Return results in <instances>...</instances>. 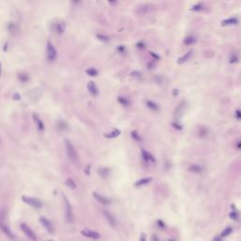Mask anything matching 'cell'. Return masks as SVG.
Returning <instances> with one entry per match:
<instances>
[{
	"mask_svg": "<svg viewBox=\"0 0 241 241\" xmlns=\"http://www.w3.org/2000/svg\"><path fill=\"white\" fill-rule=\"evenodd\" d=\"M65 145H66V151H67V155L69 156V158L72 161H76L77 160V153H76L74 145L72 144V142L69 139L65 140Z\"/></svg>",
	"mask_w": 241,
	"mask_h": 241,
	"instance_id": "1",
	"label": "cell"
},
{
	"mask_svg": "<svg viewBox=\"0 0 241 241\" xmlns=\"http://www.w3.org/2000/svg\"><path fill=\"white\" fill-rule=\"evenodd\" d=\"M20 227H21V230L22 231H23V233L30 239V240H32V241H37V237H36V235H35V233L32 231V229L27 225V224H26V223H22L21 225H20Z\"/></svg>",
	"mask_w": 241,
	"mask_h": 241,
	"instance_id": "2",
	"label": "cell"
},
{
	"mask_svg": "<svg viewBox=\"0 0 241 241\" xmlns=\"http://www.w3.org/2000/svg\"><path fill=\"white\" fill-rule=\"evenodd\" d=\"M22 200H23L24 203H27V204H29L31 206H33L35 208H40L42 205L41 202L39 199H37V198H32V197L23 196V197H22Z\"/></svg>",
	"mask_w": 241,
	"mask_h": 241,
	"instance_id": "3",
	"label": "cell"
},
{
	"mask_svg": "<svg viewBox=\"0 0 241 241\" xmlns=\"http://www.w3.org/2000/svg\"><path fill=\"white\" fill-rule=\"evenodd\" d=\"M63 199L65 202V218L68 222H71L73 221V212H72V206L65 196H63Z\"/></svg>",
	"mask_w": 241,
	"mask_h": 241,
	"instance_id": "4",
	"label": "cell"
},
{
	"mask_svg": "<svg viewBox=\"0 0 241 241\" xmlns=\"http://www.w3.org/2000/svg\"><path fill=\"white\" fill-rule=\"evenodd\" d=\"M81 235L84 236L85 237L91 238V239H99L101 237L99 233H97L95 231H92V230H90V229H84V230H82V231H81Z\"/></svg>",
	"mask_w": 241,
	"mask_h": 241,
	"instance_id": "5",
	"label": "cell"
},
{
	"mask_svg": "<svg viewBox=\"0 0 241 241\" xmlns=\"http://www.w3.org/2000/svg\"><path fill=\"white\" fill-rule=\"evenodd\" d=\"M46 49H47V58L50 61H53L55 60V59L57 58V50L55 49L54 45L50 41L47 42V46H46Z\"/></svg>",
	"mask_w": 241,
	"mask_h": 241,
	"instance_id": "6",
	"label": "cell"
},
{
	"mask_svg": "<svg viewBox=\"0 0 241 241\" xmlns=\"http://www.w3.org/2000/svg\"><path fill=\"white\" fill-rule=\"evenodd\" d=\"M103 214H104L105 218H106V221L109 223V225L112 226V227H115V225H116V218H115V217L111 213H109L107 211H104Z\"/></svg>",
	"mask_w": 241,
	"mask_h": 241,
	"instance_id": "7",
	"label": "cell"
},
{
	"mask_svg": "<svg viewBox=\"0 0 241 241\" xmlns=\"http://www.w3.org/2000/svg\"><path fill=\"white\" fill-rule=\"evenodd\" d=\"M92 195H93L94 198L96 199V201H97V202H99V203H102V204H108V203H110V200L107 199V198H106L105 196L100 195L99 193L94 192Z\"/></svg>",
	"mask_w": 241,
	"mask_h": 241,
	"instance_id": "8",
	"label": "cell"
},
{
	"mask_svg": "<svg viewBox=\"0 0 241 241\" xmlns=\"http://www.w3.org/2000/svg\"><path fill=\"white\" fill-rule=\"evenodd\" d=\"M40 221L42 224V226L47 230V232L53 233V226H52V224L50 223V221L47 220V218H40Z\"/></svg>",
	"mask_w": 241,
	"mask_h": 241,
	"instance_id": "9",
	"label": "cell"
},
{
	"mask_svg": "<svg viewBox=\"0 0 241 241\" xmlns=\"http://www.w3.org/2000/svg\"><path fill=\"white\" fill-rule=\"evenodd\" d=\"M0 228H1V230H2V232L9 238V239H14V236H13V234L12 233V231H10L9 230V228L6 225V224H3V223H0Z\"/></svg>",
	"mask_w": 241,
	"mask_h": 241,
	"instance_id": "10",
	"label": "cell"
},
{
	"mask_svg": "<svg viewBox=\"0 0 241 241\" xmlns=\"http://www.w3.org/2000/svg\"><path fill=\"white\" fill-rule=\"evenodd\" d=\"M88 90H89V92H90L92 94H93V95L97 94V92H98L97 87H96V85L94 84V82H92V81H90L89 83H88Z\"/></svg>",
	"mask_w": 241,
	"mask_h": 241,
	"instance_id": "11",
	"label": "cell"
},
{
	"mask_svg": "<svg viewBox=\"0 0 241 241\" xmlns=\"http://www.w3.org/2000/svg\"><path fill=\"white\" fill-rule=\"evenodd\" d=\"M65 30V23L63 22H59L56 24V32L58 34H62Z\"/></svg>",
	"mask_w": 241,
	"mask_h": 241,
	"instance_id": "12",
	"label": "cell"
},
{
	"mask_svg": "<svg viewBox=\"0 0 241 241\" xmlns=\"http://www.w3.org/2000/svg\"><path fill=\"white\" fill-rule=\"evenodd\" d=\"M232 232H233V228L228 227V228H226V229L223 230V232H222L221 235V238L227 237L229 235H231V234H232Z\"/></svg>",
	"mask_w": 241,
	"mask_h": 241,
	"instance_id": "13",
	"label": "cell"
},
{
	"mask_svg": "<svg viewBox=\"0 0 241 241\" xmlns=\"http://www.w3.org/2000/svg\"><path fill=\"white\" fill-rule=\"evenodd\" d=\"M120 132L119 130H117V129H114L111 133H109V134L106 135V138H112L118 137V136L120 135Z\"/></svg>",
	"mask_w": 241,
	"mask_h": 241,
	"instance_id": "14",
	"label": "cell"
},
{
	"mask_svg": "<svg viewBox=\"0 0 241 241\" xmlns=\"http://www.w3.org/2000/svg\"><path fill=\"white\" fill-rule=\"evenodd\" d=\"M66 185H68L70 189H74L76 188V185H75V183H74V181L73 179H68L66 181Z\"/></svg>",
	"mask_w": 241,
	"mask_h": 241,
	"instance_id": "15",
	"label": "cell"
},
{
	"mask_svg": "<svg viewBox=\"0 0 241 241\" xmlns=\"http://www.w3.org/2000/svg\"><path fill=\"white\" fill-rule=\"evenodd\" d=\"M34 119H35V122L37 123V124H38V127H39V129L40 130H42L43 129V124H42V123H41V120L38 118V116H34Z\"/></svg>",
	"mask_w": 241,
	"mask_h": 241,
	"instance_id": "16",
	"label": "cell"
},
{
	"mask_svg": "<svg viewBox=\"0 0 241 241\" xmlns=\"http://www.w3.org/2000/svg\"><path fill=\"white\" fill-rule=\"evenodd\" d=\"M99 172H100V175H102V176H107V175L109 174V170L103 168V169L99 170Z\"/></svg>",
	"mask_w": 241,
	"mask_h": 241,
	"instance_id": "17",
	"label": "cell"
},
{
	"mask_svg": "<svg viewBox=\"0 0 241 241\" xmlns=\"http://www.w3.org/2000/svg\"><path fill=\"white\" fill-rule=\"evenodd\" d=\"M87 74L89 75H91V76H95V75H97L98 72L94 68H91L89 70H87Z\"/></svg>",
	"mask_w": 241,
	"mask_h": 241,
	"instance_id": "18",
	"label": "cell"
},
{
	"mask_svg": "<svg viewBox=\"0 0 241 241\" xmlns=\"http://www.w3.org/2000/svg\"><path fill=\"white\" fill-rule=\"evenodd\" d=\"M149 180H150V179H142V180H140V181H138V182L137 183V185H140L146 184V183L149 182Z\"/></svg>",
	"mask_w": 241,
	"mask_h": 241,
	"instance_id": "19",
	"label": "cell"
},
{
	"mask_svg": "<svg viewBox=\"0 0 241 241\" xmlns=\"http://www.w3.org/2000/svg\"><path fill=\"white\" fill-rule=\"evenodd\" d=\"M139 241H146V235L145 234H141L139 237Z\"/></svg>",
	"mask_w": 241,
	"mask_h": 241,
	"instance_id": "20",
	"label": "cell"
},
{
	"mask_svg": "<svg viewBox=\"0 0 241 241\" xmlns=\"http://www.w3.org/2000/svg\"><path fill=\"white\" fill-rule=\"evenodd\" d=\"M154 241H158V240H157V238H156V237H155V238H154Z\"/></svg>",
	"mask_w": 241,
	"mask_h": 241,
	"instance_id": "21",
	"label": "cell"
}]
</instances>
